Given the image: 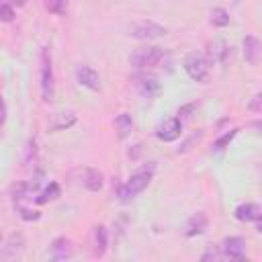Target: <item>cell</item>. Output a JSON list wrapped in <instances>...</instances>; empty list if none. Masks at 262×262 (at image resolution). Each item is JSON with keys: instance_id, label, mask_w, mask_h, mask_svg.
I'll list each match as a JSON object with an SVG mask.
<instances>
[{"instance_id": "cell-3", "label": "cell", "mask_w": 262, "mask_h": 262, "mask_svg": "<svg viewBox=\"0 0 262 262\" xmlns=\"http://www.w3.org/2000/svg\"><path fill=\"white\" fill-rule=\"evenodd\" d=\"M164 57H166V51L162 47H139V49H135L131 53L129 61L137 70H147V68L158 66Z\"/></svg>"}, {"instance_id": "cell-11", "label": "cell", "mask_w": 262, "mask_h": 262, "mask_svg": "<svg viewBox=\"0 0 262 262\" xmlns=\"http://www.w3.org/2000/svg\"><path fill=\"white\" fill-rule=\"evenodd\" d=\"M260 207L256 205V203H244V205H239L237 209H235V219H239V221H260Z\"/></svg>"}, {"instance_id": "cell-8", "label": "cell", "mask_w": 262, "mask_h": 262, "mask_svg": "<svg viewBox=\"0 0 262 262\" xmlns=\"http://www.w3.org/2000/svg\"><path fill=\"white\" fill-rule=\"evenodd\" d=\"M223 254L231 260H244L246 258V242L242 237H227L221 246Z\"/></svg>"}, {"instance_id": "cell-7", "label": "cell", "mask_w": 262, "mask_h": 262, "mask_svg": "<svg viewBox=\"0 0 262 262\" xmlns=\"http://www.w3.org/2000/svg\"><path fill=\"white\" fill-rule=\"evenodd\" d=\"M156 135H158V139H162V141H166V143L176 141V139L182 135V123H180V119H178V117L166 119V121L158 127Z\"/></svg>"}, {"instance_id": "cell-5", "label": "cell", "mask_w": 262, "mask_h": 262, "mask_svg": "<svg viewBox=\"0 0 262 262\" xmlns=\"http://www.w3.org/2000/svg\"><path fill=\"white\" fill-rule=\"evenodd\" d=\"M41 94H43V100L53 98V68H51L49 49L41 51Z\"/></svg>"}, {"instance_id": "cell-22", "label": "cell", "mask_w": 262, "mask_h": 262, "mask_svg": "<svg viewBox=\"0 0 262 262\" xmlns=\"http://www.w3.org/2000/svg\"><path fill=\"white\" fill-rule=\"evenodd\" d=\"M45 8L53 14H63L66 12V0H45Z\"/></svg>"}, {"instance_id": "cell-13", "label": "cell", "mask_w": 262, "mask_h": 262, "mask_svg": "<svg viewBox=\"0 0 262 262\" xmlns=\"http://www.w3.org/2000/svg\"><path fill=\"white\" fill-rule=\"evenodd\" d=\"M244 57L252 66L258 63V59H260V41L256 37H252V35H248L244 39Z\"/></svg>"}, {"instance_id": "cell-18", "label": "cell", "mask_w": 262, "mask_h": 262, "mask_svg": "<svg viewBox=\"0 0 262 262\" xmlns=\"http://www.w3.org/2000/svg\"><path fill=\"white\" fill-rule=\"evenodd\" d=\"M211 25L215 27H227L229 25V14L225 8H213L211 10Z\"/></svg>"}, {"instance_id": "cell-20", "label": "cell", "mask_w": 262, "mask_h": 262, "mask_svg": "<svg viewBox=\"0 0 262 262\" xmlns=\"http://www.w3.org/2000/svg\"><path fill=\"white\" fill-rule=\"evenodd\" d=\"M57 119L51 123V127L53 129H68V127H72L74 123H76V117L72 115V113H59V115H55Z\"/></svg>"}, {"instance_id": "cell-2", "label": "cell", "mask_w": 262, "mask_h": 262, "mask_svg": "<svg viewBox=\"0 0 262 262\" xmlns=\"http://www.w3.org/2000/svg\"><path fill=\"white\" fill-rule=\"evenodd\" d=\"M184 70L192 80L207 82L211 74V59L205 53H188L184 57Z\"/></svg>"}, {"instance_id": "cell-14", "label": "cell", "mask_w": 262, "mask_h": 262, "mask_svg": "<svg viewBox=\"0 0 262 262\" xmlns=\"http://www.w3.org/2000/svg\"><path fill=\"white\" fill-rule=\"evenodd\" d=\"M82 182L88 190H100L102 188V172H98L96 168H86Z\"/></svg>"}, {"instance_id": "cell-17", "label": "cell", "mask_w": 262, "mask_h": 262, "mask_svg": "<svg viewBox=\"0 0 262 262\" xmlns=\"http://www.w3.org/2000/svg\"><path fill=\"white\" fill-rule=\"evenodd\" d=\"M106 250V229L102 225L94 227V252L96 256H102Z\"/></svg>"}, {"instance_id": "cell-9", "label": "cell", "mask_w": 262, "mask_h": 262, "mask_svg": "<svg viewBox=\"0 0 262 262\" xmlns=\"http://www.w3.org/2000/svg\"><path fill=\"white\" fill-rule=\"evenodd\" d=\"M76 78H78V84H82L84 88H90V90H100V76L88 68V66H80L76 70Z\"/></svg>"}, {"instance_id": "cell-4", "label": "cell", "mask_w": 262, "mask_h": 262, "mask_svg": "<svg viewBox=\"0 0 262 262\" xmlns=\"http://www.w3.org/2000/svg\"><path fill=\"white\" fill-rule=\"evenodd\" d=\"M129 35L141 41H151V39H160L166 35V27L154 23V20H141L129 27Z\"/></svg>"}, {"instance_id": "cell-27", "label": "cell", "mask_w": 262, "mask_h": 262, "mask_svg": "<svg viewBox=\"0 0 262 262\" xmlns=\"http://www.w3.org/2000/svg\"><path fill=\"white\" fill-rule=\"evenodd\" d=\"M209 258H217V254H215V250H211V248H209V250H207V252H205V254L201 256V260H209Z\"/></svg>"}, {"instance_id": "cell-16", "label": "cell", "mask_w": 262, "mask_h": 262, "mask_svg": "<svg viewBox=\"0 0 262 262\" xmlns=\"http://www.w3.org/2000/svg\"><path fill=\"white\" fill-rule=\"evenodd\" d=\"M59 196V186H57V182H49L47 186H45V190H41L39 194H37V203L39 205H43V203H47V201H53V199H57Z\"/></svg>"}, {"instance_id": "cell-23", "label": "cell", "mask_w": 262, "mask_h": 262, "mask_svg": "<svg viewBox=\"0 0 262 262\" xmlns=\"http://www.w3.org/2000/svg\"><path fill=\"white\" fill-rule=\"evenodd\" d=\"M14 18V10L10 4H6L4 0H0V23H10Z\"/></svg>"}, {"instance_id": "cell-24", "label": "cell", "mask_w": 262, "mask_h": 262, "mask_svg": "<svg viewBox=\"0 0 262 262\" xmlns=\"http://www.w3.org/2000/svg\"><path fill=\"white\" fill-rule=\"evenodd\" d=\"M18 211H20V217L23 219H27V221H35V219H39V213L37 211H29V209H25V207H18Z\"/></svg>"}, {"instance_id": "cell-28", "label": "cell", "mask_w": 262, "mask_h": 262, "mask_svg": "<svg viewBox=\"0 0 262 262\" xmlns=\"http://www.w3.org/2000/svg\"><path fill=\"white\" fill-rule=\"evenodd\" d=\"M6 4H12V6H23L25 0H6Z\"/></svg>"}, {"instance_id": "cell-1", "label": "cell", "mask_w": 262, "mask_h": 262, "mask_svg": "<svg viewBox=\"0 0 262 262\" xmlns=\"http://www.w3.org/2000/svg\"><path fill=\"white\" fill-rule=\"evenodd\" d=\"M154 172H156V162H147V164L141 166L137 172H133V174L129 176V180L119 188V199H121L123 203H129V201L135 199L139 192H143V190L149 186V182H151V178H154Z\"/></svg>"}, {"instance_id": "cell-15", "label": "cell", "mask_w": 262, "mask_h": 262, "mask_svg": "<svg viewBox=\"0 0 262 262\" xmlns=\"http://www.w3.org/2000/svg\"><path fill=\"white\" fill-rule=\"evenodd\" d=\"M115 127H117V131H119V137H121V139L127 137V135L131 133V129H133V119H131V115L121 113V115L115 119Z\"/></svg>"}, {"instance_id": "cell-10", "label": "cell", "mask_w": 262, "mask_h": 262, "mask_svg": "<svg viewBox=\"0 0 262 262\" xmlns=\"http://www.w3.org/2000/svg\"><path fill=\"white\" fill-rule=\"evenodd\" d=\"M47 256L51 260H66V258H70L72 256V244H70V239H66V237L53 239L51 246H49Z\"/></svg>"}, {"instance_id": "cell-6", "label": "cell", "mask_w": 262, "mask_h": 262, "mask_svg": "<svg viewBox=\"0 0 262 262\" xmlns=\"http://www.w3.org/2000/svg\"><path fill=\"white\" fill-rule=\"evenodd\" d=\"M133 86H135L137 92H139L141 96H145V98H151V96H156V94L160 92V82H158V78H156L154 74H149V72H137V74L133 76Z\"/></svg>"}, {"instance_id": "cell-19", "label": "cell", "mask_w": 262, "mask_h": 262, "mask_svg": "<svg viewBox=\"0 0 262 262\" xmlns=\"http://www.w3.org/2000/svg\"><path fill=\"white\" fill-rule=\"evenodd\" d=\"M225 55H227L225 41H221V39L213 41V45H211V57H213V61H225Z\"/></svg>"}, {"instance_id": "cell-21", "label": "cell", "mask_w": 262, "mask_h": 262, "mask_svg": "<svg viewBox=\"0 0 262 262\" xmlns=\"http://www.w3.org/2000/svg\"><path fill=\"white\" fill-rule=\"evenodd\" d=\"M235 135H237V129H231V131L223 133V135H221V137H219V139L213 143V151H215V154H217V151H223V149H225V147L231 143V139H233Z\"/></svg>"}, {"instance_id": "cell-25", "label": "cell", "mask_w": 262, "mask_h": 262, "mask_svg": "<svg viewBox=\"0 0 262 262\" xmlns=\"http://www.w3.org/2000/svg\"><path fill=\"white\" fill-rule=\"evenodd\" d=\"M260 100H262V94H256V96H254V100L250 102V108L258 113V111H260Z\"/></svg>"}, {"instance_id": "cell-12", "label": "cell", "mask_w": 262, "mask_h": 262, "mask_svg": "<svg viewBox=\"0 0 262 262\" xmlns=\"http://www.w3.org/2000/svg\"><path fill=\"white\" fill-rule=\"evenodd\" d=\"M207 225H209L207 215H205V213H196V215H192V217L186 221V235H188V237L201 235V233H205Z\"/></svg>"}, {"instance_id": "cell-26", "label": "cell", "mask_w": 262, "mask_h": 262, "mask_svg": "<svg viewBox=\"0 0 262 262\" xmlns=\"http://www.w3.org/2000/svg\"><path fill=\"white\" fill-rule=\"evenodd\" d=\"M4 121H6V106H4V100L0 98V127L4 125Z\"/></svg>"}]
</instances>
